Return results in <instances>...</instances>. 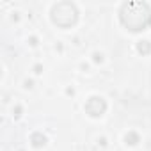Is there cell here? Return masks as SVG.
<instances>
[{"instance_id":"obj_9","label":"cell","mask_w":151,"mask_h":151,"mask_svg":"<svg viewBox=\"0 0 151 151\" xmlns=\"http://www.w3.org/2000/svg\"><path fill=\"white\" fill-rule=\"evenodd\" d=\"M37 89V78H34L32 75H25L20 80V91L23 93H34Z\"/></svg>"},{"instance_id":"obj_4","label":"cell","mask_w":151,"mask_h":151,"mask_svg":"<svg viewBox=\"0 0 151 151\" xmlns=\"http://www.w3.org/2000/svg\"><path fill=\"white\" fill-rule=\"evenodd\" d=\"M23 45L29 50H39L43 46V36H41V32L39 30H34V29L27 30L25 36H23Z\"/></svg>"},{"instance_id":"obj_2","label":"cell","mask_w":151,"mask_h":151,"mask_svg":"<svg viewBox=\"0 0 151 151\" xmlns=\"http://www.w3.org/2000/svg\"><path fill=\"white\" fill-rule=\"evenodd\" d=\"M87 59L91 60V64H93L94 68H100V69L109 64V53H107L101 46L91 48V50L87 52Z\"/></svg>"},{"instance_id":"obj_1","label":"cell","mask_w":151,"mask_h":151,"mask_svg":"<svg viewBox=\"0 0 151 151\" xmlns=\"http://www.w3.org/2000/svg\"><path fill=\"white\" fill-rule=\"evenodd\" d=\"M119 142H121L123 147H126L130 151H135V149H139L142 146L144 133L139 128H126V130H123V133L119 137Z\"/></svg>"},{"instance_id":"obj_5","label":"cell","mask_w":151,"mask_h":151,"mask_svg":"<svg viewBox=\"0 0 151 151\" xmlns=\"http://www.w3.org/2000/svg\"><path fill=\"white\" fill-rule=\"evenodd\" d=\"M29 75H32L34 78H43L45 75H46V64L41 60V59H34L29 66Z\"/></svg>"},{"instance_id":"obj_10","label":"cell","mask_w":151,"mask_h":151,"mask_svg":"<svg viewBox=\"0 0 151 151\" xmlns=\"http://www.w3.org/2000/svg\"><path fill=\"white\" fill-rule=\"evenodd\" d=\"M75 69H77L80 75H91L93 69H94V66L91 64V60L87 57H80L77 62H75Z\"/></svg>"},{"instance_id":"obj_8","label":"cell","mask_w":151,"mask_h":151,"mask_svg":"<svg viewBox=\"0 0 151 151\" xmlns=\"http://www.w3.org/2000/svg\"><path fill=\"white\" fill-rule=\"evenodd\" d=\"M93 146H94L96 149H100V151L109 149V147H110V137H109V133L98 132V133L93 137Z\"/></svg>"},{"instance_id":"obj_11","label":"cell","mask_w":151,"mask_h":151,"mask_svg":"<svg viewBox=\"0 0 151 151\" xmlns=\"http://www.w3.org/2000/svg\"><path fill=\"white\" fill-rule=\"evenodd\" d=\"M62 96L66 98V100H75L78 96V87H77V84L75 82H66L64 86H62Z\"/></svg>"},{"instance_id":"obj_7","label":"cell","mask_w":151,"mask_h":151,"mask_svg":"<svg viewBox=\"0 0 151 151\" xmlns=\"http://www.w3.org/2000/svg\"><path fill=\"white\" fill-rule=\"evenodd\" d=\"M6 18H7V22H9L13 27H22V25L25 23V14H23V11L18 9V7H13L11 11H7Z\"/></svg>"},{"instance_id":"obj_6","label":"cell","mask_w":151,"mask_h":151,"mask_svg":"<svg viewBox=\"0 0 151 151\" xmlns=\"http://www.w3.org/2000/svg\"><path fill=\"white\" fill-rule=\"evenodd\" d=\"M50 50H52V53H53L55 57L64 59V57L68 55V52H69V43H66L64 39H55V41L50 45Z\"/></svg>"},{"instance_id":"obj_3","label":"cell","mask_w":151,"mask_h":151,"mask_svg":"<svg viewBox=\"0 0 151 151\" xmlns=\"http://www.w3.org/2000/svg\"><path fill=\"white\" fill-rule=\"evenodd\" d=\"M7 116L13 119V123H20L27 116V105L22 100H13L11 105L7 107Z\"/></svg>"}]
</instances>
